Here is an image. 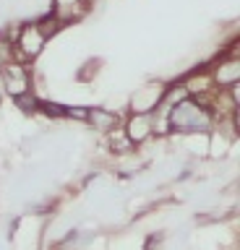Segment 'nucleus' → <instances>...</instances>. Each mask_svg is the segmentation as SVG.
<instances>
[{"label": "nucleus", "mask_w": 240, "mask_h": 250, "mask_svg": "<svg viewBox=\"0 0 240 250\" xmlns=\"http://www.w3.org/2000/svg\"><path fill=\"white\" fill-rule=\"evenodd\" d=\"M162 91L159 86H146L133 97V112H152L154 107H159Z\"/></svg>", "instance_id": "nucleus-8"}, {"label": "nucleus", "mask_w": 240, "mask_h": 250, "mask_svg": "<svg viewBox=\"0 0 240 250\" xmlns=\"http://www.w3.org/2000/svg\"><path fill=\"white\" fill-rule=\"evenodd\" d=\"M84 117H87V120L94 125L97 130H102V133L115 130V128H118V123H120L118 112H112V109H105V107H91L89 112H84Z\"/></svg>", "instance_id": "nucleus-6"}, {"label": "nucleus", "mask_w": 240, "mask_h": 250, "mask_svg": "<svg viewBox=\"0 0 240 250\" xmlns=\"http://www.w3.org/2000/svg\"><path fill=\"white\" fill-rule=\"evenodd\" d=\"M47 39H50V29L42 26L40 21H32V23H26V26H21L13 47H16V52H19L21 60H34L37 55L44 50Z\"/></svg>", "instance_id": "nucleus-2"}, {"label": "nucleus", "mask_w": 240, "mask_h": 250, "mask_svg": "<svg viewBox=\"0 0 240 250\" xmlns=\"http://www.w3.org/2000/svg\"><path fill=\"white\" fill-rule=\"evenodd\" d=\"M240 81V60L238 58H224L212 68V83L214 89L227 91L230 86H235Z\"/></svg>", "instance_id": "nucleus-4"}, {"label": "nucleus", "mask_w": 240, "mask_h": 250, "mask_svg": "<svg viewBox=\"0 0 240 250\" xmlns=\"http://www.w3.org/2000/svg\"><path fill=\"white\" fill-rule=\"evenodd\" d=\"M87 3L89 0H55V11H52V16L58 19V23L79 19L81 11H87Z\"/></svg>", "instance_id": "nucleus-7"}, {"label": "nucleus", "mask_w": 240, "mask_h": 250, "mask_svg": "<svg viewBox=\"0 0 240 250\" xmlns=\"http://www.w3.org/2000/svg\"><path fill=\"white\" fill-rule=\"evenodd\" d=\"M3 83H5V91H8L13 99H19V97H24V94L32 91V73H29V68L21 65V62H8L3 70Z\"/></svg>", "instance_id": "nucleus-3"}, {"label": "nucleus", "mask_w": 240, "mask_h": 250, "mask_svg": "<svg viewBox=\"0 0 240 250\" xmlns=\"http://www.w3.org/2000/svg\"><path fill=\"white\" fill-rule=\"evenodd\" d=\"M167 128L173 133H183V136H193V133H209L214 128V109L201 102L198 97L177 99L173 107H167Z\"/></svg>", "instance_id": "nucleus-1"}, {"label": "nucleus", "mask_w": 240, "mask_h": 250, "mask_svg": "<svg viewBox=\"0 0 240 250\" xmlns=\"http://www.w3.org/2000/svg\"><path fill=\"white\" fill-rule=\"evenodd\" d=\"M154 133V115L152 112H136L126 125V136L131 144H141Z\"/></svg>", "instance_id": "nucleus-5"}]
</instances>
